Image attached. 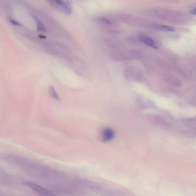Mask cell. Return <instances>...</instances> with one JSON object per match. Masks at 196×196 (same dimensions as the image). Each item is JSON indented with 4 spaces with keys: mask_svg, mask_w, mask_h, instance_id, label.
Listing matches in <instances>:
<instances>
[{
    "mask_svg": "<svg viewBox=\"0 0 196 196\" xmlns=\"http://www.w3.org/2000/svg\"><path fill=\"white\" fill-rule=\"evenodd\" d=\"M32 17L33 19H34L35 21L36 24H37V30L38 31L41 32H46V30L45 25L43 23L42 21L39 19V18H37L35 15H32Z\"/></svg>",
    "mask_w": 196,
    "mask_h": 196,
    "instance_id": "8992f818",
    "label": "cell"
},
{
    "mask_svg": "<svg viewBox=\"0 0 196 196\" xmlns=\"http://www.w3.org/2000/svg\"><path fill=\"white\" fill-rule=\"evenodd\" d=\"M23 184L25 186H27L33 190L39 193L40 194L45 195H53L52 193L50 191L48 190L47 189H45L43 187L34 183L26 181L24 182Z\"/></svg>",
    "mask_w": 196,
    "mask_h": 196,
    "instance_id": "7a4b0ae2",
    "label": "cell"
},
{
    "mask_svg": "<svg viewBox=\"0 0 196 196\" xmlns=\"http://www.w3.org/2000/svg\"><path fill=\"white\" fill-rule=\"evenodd\" d=\"M138 40L141 42L153 48L157 49L158 48V46L154 41L149 37L145 36H140L139 37Z\"/></svg>",
    "mask_w": 196,
    "mask_h": 196,
    "instance_id": "3957f363",
    "label": "cell"
},
{
    "mask_svg": "<svg viewBox=\"0 0 196 196\" xmlns=\"http://www.w3.org/2000/svg\"><path fill=\"white\" fill-rule=\"evenodd\" d=\"M9 22L12 23V24H13L15 25H17V26H20L21 24L19 22H17V21H15V20L12 18H9Z\"/></svg>",
    "mask_w": 196,
    "mask_h": 196,
    "instance_id": "9c48e42d",
    "label": "cell"
},
{
    "mask_svg": "<svg viewBox=\"0 0 196 196\" xmlns=\"http://www.w3.org/2000/svg\"><path fill=\"white\" fill-rule=\"evenodd\" d=\"M189 13L192 15H196V9H192L189 11Z\"/></svg>",
    "mask_w": 196,
    "mask_h": 196,
    "instance_id": "30bf717a",
    "label": "cell"
},
{
    "mask_svg": "<svg viewBox=\"0 0 196 196\" xmlns=\"http://www.w3.org/2000/svg\"><path fill=\"white\" fill-rule=\"evenodd\" d=\"M98 21L102 23L106 24H111L112 23L109 20L104 18H100L98 19Z\"/></svg>",
    "mask_w": 196,
    "mask_h": 196,
    "instance_id": "ba28073f",
    "label": "cell"
},
{
    "mask_svg": "<svg viewBox=\"0 0 196 196\" xmlns=\"http://www.w3.org/2000/svg\"><path fill=\"white\" fill-rule=\"evenodd\" d=\"M150 27L156 29V30L163 31L174 32L175 29L174 28L170 26H165V25L156 24H151Z\"/></svg>",
    "mask_w": 196,
    "mask_h": 196,
    "instance_id": "277c9868",
    "label": "cell"
},
{
    "mask_svg": "<svg viewBox=\"0 0 196 196\" xmlns=\"http://www.w3.org/2000/svg\"><path fill=\"white\" fill-rule=\"evenodd\" d=\"M114 136V132L111 129H105L102 134V138L104 140L109 141L112 139Z\"/></svg>",
    "mask_w": 196,
    "mask_h": 196,
    "instance_id": "5b68a950",
    "label": "cell"
},
{
    "mask_svg": "<svg viewBox=\"0 0 196 196\" xmlns=\"http://www.w3.org/2000/svg\"><path fill=\"white\" fill-rule=\"evenodd\" d=\"M48 91L49 94L51 96L57 100H59V97L56 93L55 90L53 87H49Z\"/></svg>",
    "mask_w": 196,
    "mask_h": 196,
    "instance_id": "52a82bcc",
    "label": "cell"
},
{
    "mask_svg": "<svg viewBox=\"0 0 196 196\" xmlns=\"http://www.w3.org/2000/svg\"><path fill=\"white\" fill-rule=\"evenodd\" d=\"M49 4L54 9L67 15L72 12L71 4L68 0H47Z\"/></svg>",
    "mask_w": 196,
    "mask_h": 196,
    "instance_id": "6da1fadb",
    "label": "cell"
}]
</instances>
